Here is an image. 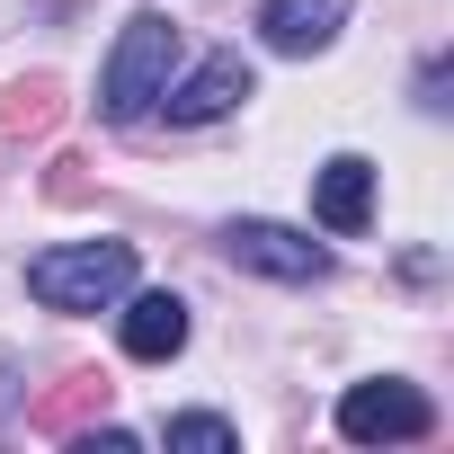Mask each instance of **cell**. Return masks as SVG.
Segmentation results:
<instances>
[{"label": "cell", "instance_id": "cell-1", "mask_svg": "<svg viewBox=\"0 0 454 454\" xmlns=\"http://www.w3.org/2000/svg\"><path fill=\"white\" fill-rule=\"evenodd\" d=\"M169 81H178V19L169 10H134L125 36H116V54H107V72H98V116L134 125V116L160 107Z\"/></svg>", "mask_w": 454, "mask_h": 454}, {"label": "cell", "instance_id": "cell-2", "mask_svg": "<svg viewBox=\"0 0 454 454\" xmlns=\"http://www.w3.org/2000/svg\"><path fill=\"white\" fill-rule=\"evenodd\" d=\"M27 294L45 312H107L134 294V241H54L27 259Z\"/></svg>", "mask_w": 454, "mask_h": 454}, {"label": "cell", "instance_id": "cell-3", "mask_svg": "<svg viewBox=\"0 0 454 454\" xmlns=\"http://www.w3.org/2000/svg\"><path fill=\"white\" fill-rule=\"evenodd\" d=\"M427 427H436V410L401 374H374V383H348L339 392V436L348 445H419Z\"/></svg>", "mask_w": 454, "mask_h": 454}, {"label": "cell", "instance_id": "cell-4", "mask_svg": "<svg viewBox=\"0 0 454 454\" xmlns=\"http://www.w3.org/2000/svg\"><path fill=\"white\" fill-rule=\"evenodd\" d=\"M223 259L250 268V277H277V286H312V277H330V250H321L312 232H294V223H259V214L223 223Z\"/></svg>", "mask_w": 454, "mask_h": 454}, {"label": "cell", "instance_id": "cell-5", "mask_svg": "<svg viewBox=\"0 0 454 454\" xmlns=\"http://www.w3.org/2000/svg\"><path fill=\"white\" fill-rule=\"evenodd\" d=\"M250 90H259V81H250V63L223 45V54H205L187 81H169V90H160V107H169V125H214V116H232Z\"/></svg>", "mask_w": 454, "mask_h": 454}, {"label": "cell", "instance_id": "cell-6", "mask_svg": "<svg viewBox=\"0 0 454 454\" xmlns=\"http://www.w3.org/2000/svg\"><path fill=\"white\" fill-rule=\"evenodd\" d=\"M312 214H321V232L356 241L365 223H374V160H365V152L321 160V169H312Z\"/></svg>", "mask_w": 454, "mask_h": 454}, {"label": "cell", "instance_id": "cell-7", "mask_svg": "<svg viewBox=\"0 0 454 454\" xmlns=\"http://www.w3.org/2000/svg\"><path fill=\"white\" fill-rule=\"evenodd\" d=\"M339 27H348V0H259V36H268V54H330L339 45Z\"/></svg>", "mask_w": 454, "mask_h": 454}, {"label": "cell", "instance_id": "cell-8", "mask_svg": "<svg viewBox=\"0 0 454 454\" xmlns=\"http://www.w3.org/2000/svg\"><path fill=\"white\" fill-rule=\"evenodd\" d=\"M116 348H125L134 365H169V356L187 348V303H178L169 286L134 294V303H125V321H116Z\"/></svg>", "mask_w": 454, "mask_h": 454}, {"label": "cell", "instance_id": "cell-9", "mask_svg": "<svg viewBox=\"0 0 454 454\" xmlns=\"http://www.w3.org/2000/svg\"><path fill=\"white\" fill-rule=\"evenodd\" d=\"M160 436H169L178 454H241V427H232V419H214V410H187V419H169Z\"/></svg>", "mask_w": 454, "mask_h": 454}]
</instances>
